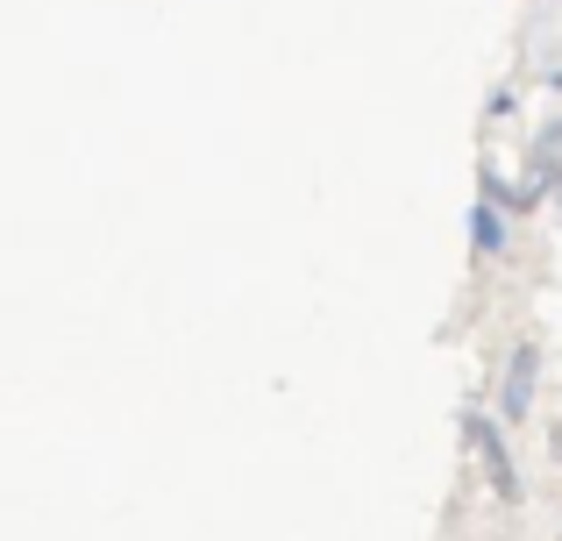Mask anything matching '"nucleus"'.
<instances>
[{
	"mask_svg": "<svg viewBox=\"0 0 562 541\" xmlns=\"http://www.w3.org/2000/svg\"><path fill=\"white\" fill-rule=\"evenodd\" d=\"M463 442H470V457L484 463V477H492V492L498 499H520V471H513V449H506V420L498 414H463Z\"/></svg>",
	"mask_w": 562,
	"mask_h": 541,
	"instance_id": "f257e3e1",
	"label": "nucleus"
},
{
	"mask_svg": "<svg viewBox=\"0 0 562 541\" xmlns=\"http://www.w3.org/2000/svg\"><path fill=\"white\" fill-rule=\"evenodd\" d=\"M535 377H541V342H513L506 377H498V420H506V428L527 420V406H535Z\"/></svg>",
	"mask_w": 562,
	"mask_h": 541,
	"instance_id": "f03ea898",
	"label": "nucleus"
},
{
	"mask_svg": "<svg viewBox=\"0 0 562 541\" xmlns=\"http://www.w3.org/2000/svg\"><path fill=\"white\" fill-rule=\"evenodd\" d=\"M470 250L477 257H506L513 250V222H506L498 200H477V207H470Z\"/></svg>",
	"mask_w": 562,
	"mask_h": 541,
	"instance_id": "7ed1b4c3",
	"label": "nucleus"
}]
</instances>
